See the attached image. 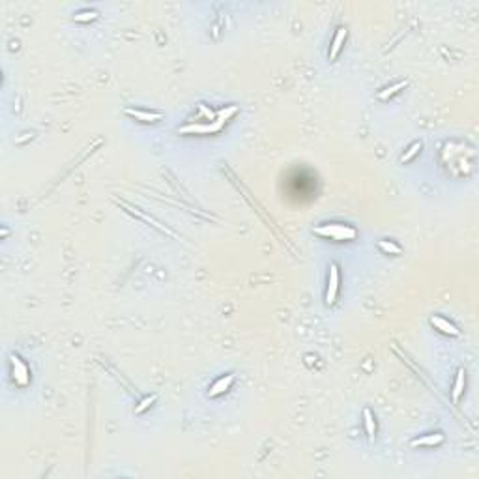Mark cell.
<instances>
[{
    "label": "cell",
    "instance_id": "cell-11",
    "mask_svg": "<svg viewBox=\"0 0 479 479\" xmlns=\"http://www.w3.org/2000/svg\"><path fill=\"white\" fill-rule=\"evenodd\" d=\"M462 391H464V369H458L457 378H455V386H453V401L455 403H458Z\"/></svg>",
    "mask_w": 479,
    "mask_h": 479
},
{
    "label": "cell",
    "instance_id": "cell-6",
    "mask_svg": "<svg viewBox=\"0 0 479 479\" xmlns=\"http://www.w3.org/2000/svg\"><path fill=\"white\" fill-rule=\"evenodd\" d=\"M126 114L133 116L135 120L140 122H158L161 118V113H150V111H142V109H126Z\"/></svg>",
    "mask_w": 479,
    "mask_h": 479
},
{
    "label": "cell",
    "instance_id": "cell-15",
    "mask_svg": "<svg viewBox=\"0 0 479 479\" xmlns=\"http://www.w3.org/2000/svg\"><path fill=\"white\" fill-rule=\"evenodd\" d=\"M156 399H158L156 395H150V397H146V399H142V401H140V405L135 408V412H137V414H142L144 410H148L150 406H152V403H154Z\"/></svg>",
    "mask_w": 479,
    "mask_h": 479
},
{
    "label": "cell",
    "instance_id": "cell-5",
    "mask_svg": "<svg viewBox=\"0 0 479 479\" xmlns=\"http://www.w3.org/2000/svg\"><path fill=\"white\" fill-rule=\"evenodd\" d=\"M232 382H234V374H225V376L217 378V380L213 382V386L210 388L208 395H210V397H217V395L225 393L227 389H230Z\"/></svg>",
    "mask_w": 479,
    "mask_h": 479
},
{
    "label": "cell",
    "instance_id": "cell-3",
    "mask_svg": "<svg viewBox=\"0 0 479 479\" xmlns=\"http://www.w3.org/2000/svg\"><path fill=\"white\" fill-rule=\"evenodd\" d=\"M339 292V268L337 264H330V277H328V290H326V303L333 305Z\"/></svg>",
    "mask_w": 479,
    "mask_h": 479
},
{
    "label": "cell",
    "instance_id": "cell-7",
    "mask_svg": "<svg viewBox=\"0 0 479 479\" xmlns=\"http://www.w3.org/2000/svg\"><path fill=\"white\" fill-rule=\"evenodd\" d=\"M431 324L433 326H436L438 330L440 331H444V333H447V335H458V330H457V326H453L449 320H446L444 317H431Z\"/></svg>",
    "mask_w": 479,
    "mask_h": 479
},
{
    "label": "cell",
    "instance_id": "cell-16",
    "mask_svg": "<svg viewBox=\"0 0 479 479\" xmlns=\"http://www.w3.org/2000/svg\"><path fill=\"white\" fill-rule=\"evenodd\" d=\"M96 15H97L96 11H83V13H77L75 19H77V21H90V19H94Z\"/></svg>",
    "mask_w": 479,
    "mask_h": 479
},
{
    "label": "cell",
    "instance_id": "cell-10",
    "mask_svg": "<svg viewBox=\"0 0 479 479\" xmlns=\"http://www.w3.org/2000/svg\"><path fill=\"white\" fill-rule=\"evenodd\" d=\"M363 423H365V431H367V436H369V440L371 442H374V433H376V423H374V417H373V414H371V410L369 408H365L363 410Z\"/></svg>",
    "mask_w": 479,
    "mask_h": 479
},
{
    "label": "cell",
    "instance_id": "cell-2",
    "mask_svg": "<svg viewBox=\"0 0 479 479\" xmlns=\"http://www.w3.org/2000/svg\"><path fill=\"white\" fill-rule=\"evenodd\" d=\"M10 365H11V374H13V380H15V384H19V386H26V384L30 382V373H28V367L21 362V358H19V356H11Z\"/></svg>",
    "mask_w": 479,
    "mask_h": 479
},
{
    "label": "cell",
    "instance_id": "cell-1",
    "mask_svg": "<svg viewBox=\"0 0 479 479\" xmlns=\"http://www.w3.org/2000/svg\"><path fill=\"white\" fill-rule=\"evenodd\" d=\"M315 232L320 236H330L335 240H354L358 234L356 228L348 227V225H322V227L315 228Z\"/></svg>",
    "mask_w": 479,
    "mask_h": 479
},
{
    "label": "cell",
    "instance_id": "cell-13",
    "mask_svg": "<svg viewBox=\"0 0 479 479\" xmlns=\"http://www.w3.org/2000/svg\"><path fill=\"white\" fill-rule=\"evenodd\" d=\"M378 247L382 249L384 253H391V255H399L401 253V247L393 242H388V240H378Z\"/></svg>",
    "mask_w": 479,
    "mask_h": 479
},
{
    "label": "cell",
    "instance_id": "cell-4",
    "mask_svg": "<svg viewBox=\"0 0 479 479\" xmlns=\"http://www.w3.org/2000/svg\"><path fill=\"white\" fill-rule=\"evenodd\" d=\"M225 124L221 122H213V124H191V126H185L180 129V133H215L223 128Z\"/></svg>",
    "mask_w": 479,
    "mask_h": 479
},
{
    "label": "cell",
    "instance_id": "cell-12",
    "mask_svg": "<svg viewBox=\"0 0 479 479\" xmlns=\"http://www.w3.org/2000/svg\"><path fill=\"white\" fill-rule=\"evenodd\" d=\"M406 86V81H401V83H397V85H393V86H388L386 90H382L380 94H378V97L380 99H388V97H391V96H395L401 88H405Z\"/></svg>",
    "mask_w": 479,
    "mask_h": 479
},
{
    "label": "cell",
    "instance_id": "cell-9",
    "mask_svg": "<svg viewBox=\"0 0 479 479\" xmlns=\"http://www.w3.org/2000/svg\"><path fill=\"white\" fill-rule=\"evenodd\" d=\"M444 442V434H429V436H421V438H415L412 440V446L417 447V446H438V444H442Z\"/></svg>",
    "mask_w": 479,
    "mask_h": 479
},
{
    "label": "cell",
    "instance_id": "cell-14",
    "mask_svg": "<svg viewBox=\"0 0 479 479\" xmlns=\"http://www.w3.org/2000/svg\"><path fill=\"white\" fill-rule=\"evenodd\" d=\"M419 150H421V142H419V140H415V142H412V144H410L408 152L401 156V161H410L414 156H417V154H419Z\"/></svg>",
    "mask_w": 479,
    "mask_h": 479
},
{
    "label": "cell",
    "instance_id": "cell-17",
    "mask_svg": "<svg viewBox=\"0 0 479 479\" xmlns=\"http://www.w3.org/2000/svg\"><path fill=\"white\" fill-rule=\"evenodd\" d=\"M199 109H201V113H204V116H206V118H212L213 116L212 111H208V109H206L204 105H199Z\"/></svg>",
    "mask_w": 479,
    "mask_h": 479
},
{
    "label": "cell",
    "instance_id": "cell-8",
    "mask_svg": "<svg viewBox=\"0 0 479 479\" xmlns=\"http://www.w3.org/2000/svg\"><path fill=\"white\" fill-rule=\"evenodd\" d=\"M346 40V28L341 26L337 32H335V38H333V43H331V49H330V60H335L337 58V54L339 51L342 49V43Z\"/></svg>",
    "mask_w": 479,
    "mask_h": 479
}]
</instances>
